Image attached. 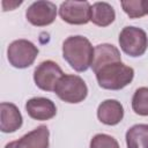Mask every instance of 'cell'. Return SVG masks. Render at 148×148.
Instances as JSON below:
<instances>
[{
    "mask_svg": "<svg viewBox=\"0 0 148 148\" xmlns=\"http://www.w3.org/2000/svg\"><path fill=\"white\" fill-rule=\"evenodd\" d=\"M94 50L90 40L83 36H69L62 43V57L76 72H86L91 67Z\"/></svg>",
    "mask_w": 148,
    "mask_h": 148,
    "instance_id": "6da1fadb",
    "label": "cell"
},
{
    "mask_svg": "<svg viewBox=\"0 0 148 148\" xmlns=\"http://www.w3.org/2000/svg\"><path fill=\"white\" fill-rule=\"evenodd\" d=\"M98 86L108 90H120L134 77V69L121 61L110 62L95 72Z\"/></svg>",
    "mask_w": 148,
    "mask_h": 148,
    "instance_id": "7a4b0ae2",
    "label": "cell"
},
{
    "mask_svg": "<svg viewBox=\"0 0 148 148\" xmlns=\"http://www.w3.org/2000/svg\"><path fill=\"white\" fill-rule=\"evenodd\" d=\"M56 95L64 102L76 104L88 95V87L82 77L73 74H64L54 88Z\"/></svg>",
    "mask_w": 148,
    "mask_h": 148,
    "instance_id": "3957f363",
    "label": "cell"
},
{
    "mask_svg": "<svg viewBox=\"0 0 148 148\" xmlns=\"http://www.w3.org/2000/svg\"><path fill=\"white\" fill-rule=\"evenodd\" d=\"M38 47L28 39H16L12 42L7 49V58L9 64L15 68H28L30 67L37 56Z\"/></svg>",
    "mask_w": 148,
    "mask_h": 148,
    "instance_id": "277c9868",
    "label": "cell"
},
{
    "mask_svg": "<svg viewBox=\"0 0 148 148\" xmlns=\"http://www.w3.org/2000/svg\"><path fill=\"white\" fill-rule=\"evenodd\" d=\"M120 49L130 57H140L148 49L146 31L136 27H125L119 34Z\"/></svg>",
    "mask_w": 148,
    "mask_h": 148,
    "instance_id": "5b68a950",
    "label": "cell"
},
{
    "mask_svg": "<svg viewBox=\"0 0 148 148\" xmlns=\"http://www.w3.org/2000/svg\"><path fill=\"white\" fill-rule=\"evenodd\" d=\"M62 75V69L57 62L45 60L35 68L34 81L39 89L44 91H54V88Z\"/></svg>",
    "mask_w": 148,
    "mask_h": 148,
    "instance_id": "8992f818",
    "label": "cell"
},
{
    "mask_svg": "<svg viewBox=\"0 0 148 148\" xmlns=\"http://www.w3.org/2000/svg\"><path fill=\"white\" fill-rule=\"evenodd\" d=\"M91 6L88 1H65L59 7V15L62 21L81 25L90 21Z\"/></svg>",
    "mask_w": 148,
    "mask_h": 148,
    "instance_id": "52a82bcc",
    "label": "cell"
},
{
    "mask_svg": "<svg viewBox=\"0 0 148 148\" xmlns=\"http://www.w3.org/2000/svg\"><path fill=\"white\" fill-rule=\"evenodd\" d=\"M57 16V6L51 1H35L32 2L27 12L25 17L28 22L36 27H46L56 20Z\"/></svg>",
    "mask_w": 148,
    "mask_h": 148,
    "instance_id": "ba28073f",
    "label": "cell"
},
{
    "mask_svg": "<svg viewBox=\"0 0 148 148\" xmlns=\"http://www.w3.org/2000/svg\"><path fill=\"white\" fill-rule=\"evenodd\" d=\"M50 132L45 125H40L16 141H12L5 148H49Z\"/></svg>",
    "mask_w": 148,
    "mask_h": 148,
    "instance_id": "9c48e42d",
    "label": "cell"
},
{
    "mask_svg": "<svg viewBox=\"0 0 148 148\" xmlns=\"http://www.w3.org/2000/svg\"><path fill=\"white\" fill-rule=\"evenodd\" d=\"M25 111L35 120H49L57 114V106L49 98L32 97L27 101Z\"/></svg>",
    "mask_w": 148,
    "mask_h": 148,
    "instance_id": "30bf717a",
    "label": "cell"
},
{
    "mask_svg": "<svg viewBox=\"0 0 148 148\" xmlns=\"http://www.w3.org/2000/svg\"><path fill=\"white\" fill-rule=\"evenodd\" d=\"M23 123L18 108L13 103L2 102L0 104V130L3 133H13L17 131Z\"/></svg>",
    "mask_w": 148,
    "mask_h": 148,
    "instance_id": "8fae6325",
    "label": "cell"
},
{
    "mask_svg": "<svg viewBox=\"0 0 148 148\" xmlns=\"http://www.w3.org/2000/svg\"><path fill=\"white\" fill-rule=\"evenodd\" d=\"M97 118L101 123L114 126L124 118V108L117 99H105L97 108Z\"/></svg>",
    "mask_w": 148,
    "mask_h": 148,
    "instance_id": "7c38bea8",
    "label": "cell"
},
{
    "mask_svg": "<svg viewBox=\"0 0 148 148\" xmlns=\"http://www.w3.org/2000/svg\"><path fill=\"white\" fill-rule=\"evenodd\" d=\"M116 61H121V56H120L119 50L114 45L104 43V44H98L95 46L94 60L91 64V69L94 73L97 72L103 66L110 62H116Z\"/></svg>",
    "mask_w": 148,
    "mask_h": 148,
    "instance_id": "4fadbf2b",
    "label": "cell"
},
{
    "mask_svg": "<svg viewBox=\"0 0 148 148\" xmlns=\"http://www.w3.org/2000/svg\"><path fill=\"white\" fill-rule=\"evenodd\" d=\"M116 18V12L113 7L108 2H95L91 6L90 21L98 27H108Z\"/></svg>",
    "mask_w": 148,
    "mask_h": 148,
    "instance_id": "5bb4252c",
    "label": "cell"
},
{
    "mask_svg": "<svg viewBox=\"0 0 148 148\" xmlns=\"http://www.w3.org/2000/svg\"><path fill=\"white\" fill-rule=\"evenodd\" d=\"M127 148H148V124H136L130 127L125 135Z\"/></svg>",
    "mask_w": 148,
    "mask_h": 148,
    "instance_id": "9a60e30c",
    "label": "cell"
},
{
    "mask_svg": "<svg viewBox=\"0 0 148 148\" xmlns=\"http://www.w3.org/2000/svg\"><path fill=\"white\" fill-rule=\"evenodd\" d=\"M132 109L139 116H148V87L135 90L132 97Z\"/></svg>",
    "mask_w": 148,
    "mask_h": 148,
    "instance_id": "2e32d148",
    "label": "cell"
},
{
    "mask_svg": "<svg viewBox=\"0 0 148 148\" xmlns=\"http://www.w3.org/2000/svg\"><path fill=\"white\" fill-rule=\"evenodd\" d=\"M123 10L130 16V18H139L147 15V0H130L121 1Z\"/></svg>",
    "mask_w": 148,
    "mask_h": 148,
    "instance_id": "e0dca14e",
    "label": "cell"
},
{
    "mask_svg": "<svg viewBox=\"0 0 148 148\" xmlns=\"http://www.w3.org/2000/svg\"><path fill=\"white\" fill-rule=\"evenodd\" d=\"M89 148H120V147L118 141L113 136L109 134L99 133L92 136V139L90 140Z\"/></svg>",
    "mask_w": 148,
    "mask_h": 148,
    "instance_id": "ac0fdd59",
    "label": "cell"
}]
</instances>
